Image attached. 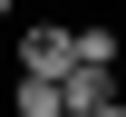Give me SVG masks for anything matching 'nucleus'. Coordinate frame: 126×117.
I'll return each mask as SVG.
<instances>
[{"label":"nucleus","mask_w":126,"mask_h":117,"mask_svg":"<svg viewBox=\"0 0 126 117\" xmlns=\"http://www.w3.org/2000/svg\"><path fill=\"white\" fill-rule=\"evenodd\" d=\"M58 98H68V117H126V78H116V59H68Z\"/></svg>","instance_id":"f257e3e1"},{"label":"nucleus","mask_w":126,"mask_h":117,"mask_svg":"<svg viewBox=\"0 0 126 117\" xmlns=\"http://www.w3.org/2000/svg\"><path fill=\"white\" fill-rule=\"evenodd\" d=\"M68 59H78V29H68V20H29V29H19V68H48V78H58Z\"/></svg>","instance_id":"f03ea898"},{"label":"nucleus","mask_w":126,"mask_h":117,"mask_svg":"<svg viewBox=\"0 0 126 117\" xmlns=\"http://www.w3.org/2000/svg\"><path fill=\"white\" fill-rule=\"evenodd\" d=\"M10 107H19V117H68V98H58V78H48V68H19Z\"/></svg>","instance_id":"7ed1b4c3"},{"label":"nucleus","mask_w":126,"mask_h":117,"mask_svg":"<svg viewBox=\"0 0 126 117\" xmlns=\"http://www.w3.org/2000/svg\"><path fill=\"white\" fill-rule=\"evenodd\" d=\"M10 10H19V0H0V20H10Z\"/></svg>","instance_id":"20e7f679"}]
</instances>
